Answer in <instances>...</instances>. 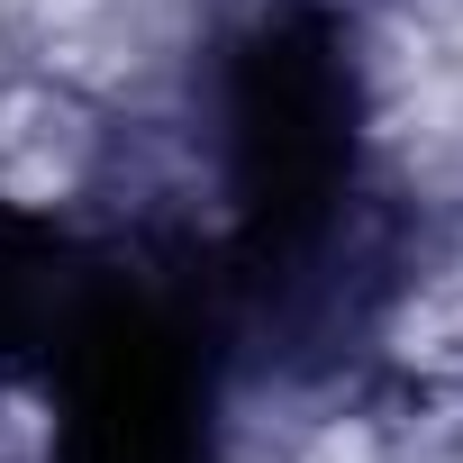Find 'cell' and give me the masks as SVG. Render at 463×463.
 Wrapping results in <instances>:
<instances>
[{"mask_svg":"<svg viewBox=\"0 0 463 463\" xmlns=\"http://www.w3.org/2000/svg\"><path fill=\"white\" fill-rule=\"evenodd\" d=\"M218 173L237 255L273 300H336L364 209V73L318 0L264 10L218 73Z\"/></svg>","mask_w":463,"mask_h":463,"instance_id":"obj_1","label":"cell"},{"mask_svg":"<svg viewBox=\"0 0 463 463\" xmlns=\"http://www.w3.org/2000/svg\"><path fill=\"white\" fill-rule=\"evenodd\" d=\"M55 427L64 463H200V354L155 309H82L55 336Z\"/></svg>","mask_w":463,"mask_h":463,"instance_id":"obj_2","label":"cell"}]
</instances>
